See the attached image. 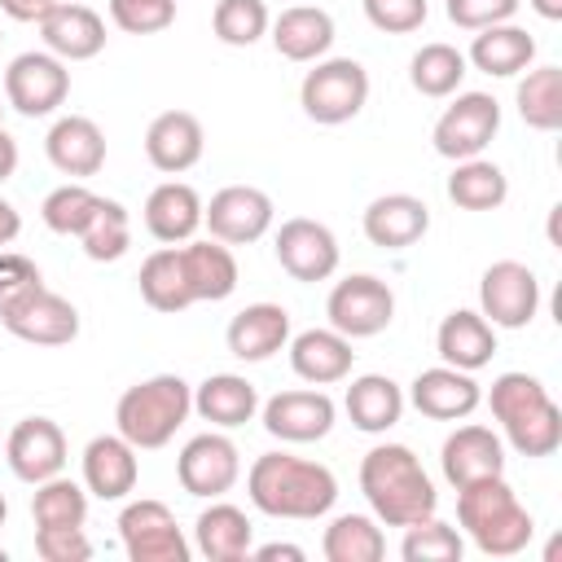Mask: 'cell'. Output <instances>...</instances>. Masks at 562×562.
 <instances>
[{"label": "cell", "instance_id": "cell-22", "mask_svg": "<svg viewBox=\"0 0 562 562\" xmlns=\"http://www.w3.org/2000/svg\"><path fill=\"white\" fill-rule=\"evenodd\" d=\"M44 154L53 171L70 180H88L105 167V132L88 114H61L44 136Z\"/></svg>", "mask_w": 562, "mask_h": 562}, {"label": "cell", "instance_id": "cell-51", "mask_svg": "<svg viewBox=\"0 0 562 562\" xmlns=\"http://www.w3.org/2000/svg\"><path fill=\"white\" fill-rule=\"evenodd\" d=\"M250 558H255V562H277V558H285V562H303L307 553H303L299 544H281V540H272V544L250 549Z\"/></svg>", "mask_w": 562, "mask_h": 562}, {"label": "cell", "instance_id": "cell-27", "mask_svg": "<svg viewBox=\"0 0 562 562\" xmlns=\"http://www.w3.org/2000/svg\"><path fill=\"white\" fill-rule=\"evenodd\" d=\"M145 228L162 246H184L202 228V193L184 180H162L145 198Z\"/></svg>", "mask_w": 562, "mask_h": 562}, {"label": "cell", "instance_id": "cell-39", "mask_svg": "<svg viewBox=\"0 0 562 562\" xmlns=\"http://www.w3.org/2000/svg\"><path fill=\"white\" fill-rule=\"evenodd\" d=\"M518 119L536 132L562 127V70L558 66H527V75L514 88Z\"/></svg>", "mask_w": 562, "mask_h": 562}, {"label": "cell", "instance_id": "cell-30", "mask_svg": "<svg viewBox=\"0 0 562 562\" xmlns=\"http://www.w3.org/2000/svg\"><path fill=\"white\" fill-rule=\"evenodd\" d=\"M180 268H184V281H189L193 303H224L237 290V281H241V268H237L233 246H224L215 237L184 241L180 246Z\"/></svg>", "mask_w": 562, "mask_h": 562}, {"label": "cell", "instance_id": "cell-1", "mask_svg": "<svg viewBox=\"0 0 562 562\" xmlns=\"http://www.w3.org/2000/svg\"><path fill=\"white\" fill-rule=\"evenodd\" d=\"M246 496L268 518L312 522L325 518L338 501V479L329 465L294 457V452H263L246 470Z\"/></svg>", "mask_w": 562, "mask_h": 562}, {"label": "cell", "instance_id": "cell-49", "mask_svg": "<svg viewBox=\"0 0 562 562\" xmlns=\"http://www.w3.org/2000/svg\"><path fill=\"white\" fill-rule=\"evenodd\" d=\"M35 281H44L40 268H35V259H26V255H18V250H0V307H4L13 294H22L26 285H35Z\"/></svg>", "mask_w": 562, "mask_h": 562}, {"label": "cell", "instance_id": "cell-50", "mask_svg": "<svg viewBox=\"0 0 562 562\" xmlns=\"http://www.w3.org/2000/svg\"><path fill=\"white\" fill-rule=\"evenodd\" d=\"M57 4H61V0H0V13L13 18V22H35V26H40Z\"/></svg>", "mask_w": 562, "mask_h": 562}, {"label": "cell", "instance_id": "cell-18", "mask_svg": "<svg viewBox=\"0 0 562 562\" xmlns=\"http://www.w3.org/2000/svg\"><path fill=\"white\" fill-rule=\"evenodd\" d=\"M422 417L430 422H465L479 404H483V386L474 382V373L465 369H452V364H435V369H422L413 382H408V395H404Z\"/></svg>", "mask_w": 562, "mask_h": 562}, {"label": "cell", "instance_id": "cell-4", "mask_svg": "<svg viewBox=\"0 0 562 562\" xmlns=\"http://www.w3.org/2000/svg\"><path fill=\"white\" fill-rule=\"evenodd\" d=\"M457 522L470 536V544L487 558H514L536 536V518L505 483V474L457 487Z\"/></svg>", "mask_w": 562, "mask_h": 562}, {"label": "cell", "instance_id": "cell-34", "mask_svg": "<svg viewBox=\"0 0 562 562\" xmlns=\"http://www.w3.org/2000/svg\"><path fill=\"white\" fill-rule=\"evenodd\" d=\"M404 404H408L404 386L386 373H360V378H351V386L342 395V408H347L351 426L364 430V435H386L404 417Z\"/></svg>", "mask_w": 562, "mask_h": 562}, {"label": "cell", "instance_id": "cell-31", "mask_svg": "<svg viewBox=\"0 0 562 562\" xmlns=\"http://www.w3.org/2000/svg\"><path fill=\"white\" fill-rule=\"evenodd\" d=\"M193 549L206 562H241L255 549V522L246 518V509L215 496L193 522Z\"/></svg>", "mask_w": 562, "mask_h": 562}, {"label": "cell", "instance_id": "cell-17", "mask_svg": "<svg viewBox=\"0 0 562 562\" xmlns=\"http://www.w3.org/2000/svg\"><path fill=\"white\" fill-rule=\"evenodd\" d=\"M66 457H70V448H66V435H61V426L53 417H22L4 435V461H9L13 479H22L31 487L53 479V474H61Z\"/></svg>", "mask_w": 562, "mask_h": 562}, {"label": "cell", "instance_id": "cell-12", "mask_svg": "<svg viewBox=\"0 0 562 562\" xmlns=\"http://www.w3.org/2000/svg\"><path fill=\"white\" fill-rule=\"evenodd\" d=\"M325 316L338 334L356 338H373L395 321V294L382 277L373 272H351L342 281H334L329 299H325Z\"/></svg>", "mask_w": 562, "mask_h": 562}, {"label": "cell", "instance_id": "cell-37", "mask_svg": "<svg viewBox=\"0 0 562 562\" xmlns=\"http://www.w3.org/2000/svg\"><path fill=\"white\" fill-rule=\"evenodd\" d=\"M470 75V61L457 44H443V40H430L422 44L413 57H408V83L430 97V101H443L461 88V79Z\"/></svg>", "mask_w": 562, "mask_h": 562}, {"label": "cell", "instance_id": "cell-20", "mask_svg": "<svg viewBox=\"0 0 562 562\" xmlns=\"http://www.w3.org/2000/svg\"><path fill=\"white\" fill-rule=\"evenodd\" d=\"M202 149H206V132H202V119L189 110H162L145 127V158L162 176H180V171L198 167Z\"/></svg>", "mask_w": 562, "mask_h": 562}, {"label": "cell", "instance_id": "cell-57", "mask_svg": "<svg viewBox=\"0 0 562 562\" xmlns=\"http://www.w3.org/2000/svg\"><path fill=\"white\" fill-rule=\"evenodd\" d=\"M0 119H4V101H0Z\"/></svg>", "mask_w": 562, "mask_h": 562}, {"label": "cell", "instance_id": "cell-6", "mask_svg": "<svg viewBox=\"0 0 562 562\" xmlns=\"http://www.w3.org/2000/svg\"><path fill=\"white\" fill-rule=\"evenodd\" d=\"M369 101V70L356 57H321L299 83V105L312 123L338 127L351 123Z\"/></svg>", "mask_w": 562, "mask_h": 562}, {"label": "cell", "instance_id": "cell-24", "mask_svg": "<svg viewBox=\"0 0 562 562\" xmlns=\"http://www.w3.org/2000/svg\"><path fill=\"white\" fill-rule=\"evenodd\" d=\"M285 347H290V369H294V378H303L307 386H334V382H347V378H351L356 351H351V338L338 334L334 325H325V329H303V334H294Z\"/></svg>", "mask_w": 562, "mask_h": 562}, {"label": "cell", "instance_id": "cell-13", "mask_svg": "<svg viewBox=\"0 0 562 562\" xmlns=\"http://www.w3.org/2000/svg\"><path fill=\"white\" fill-rule=\"evenodd\" d=\"M176 479H180V487H184L189 496L215 501V496L233 492V483L241 479V452H237V443H233L224 430L211 426V430L193 435V439L180 448V457H176Z\"/></svg>", "mask_w": 562, "mask_h": 562}, {"label": "cell", "instance_id": "cell-46", "mask_svg": "<svg viewBox=\"0 0 562 562\" xmlns=\"http://www.w3.org/2000/svg\"><path fill=\"white\" fill-rule=\"evenodd\" d=\"M360 4H364L369 26L382 35H413V31H422V22L430 13L426 0H360Z\"/></svg>", "mask_w": 562, "mask_h": 562}, {"label": "cell", "instance_id": "cell-25", "mask_svg": "<svg viewBox=\"0 0 562 562\" xmlns=\"http://www.w3.org/2000/svg\"><path fill=\"white\" fill-rule=\"evenodd\" d=\"M360 228H364V237H369L373 246H382V250H408V246H417V241L426 237V228H430V206H426L422 198H413V193H382V198H373V202L364 206Z\"/></svg>", "mask_w": 562, "mask_h": 562}, {"label": "cell", "instance_id": "cell-8", "mask_svg": "<svg viewBox=\"0 0 562 562\" xmlns=\"http://www.w3.org/2000/svg\"><path fill=\"white\" fill-rule=\"evenodd\" d=\"M66 97H70V70L48 48H31V53H18L9 61L4 105L18 110L22 119H48L66 105Z\"/></svg>", "mask_w": 562, "mask_h": 562}, {"label": "cell", "instance_id": "cell-41", "mask_svg": "<svg viewBox=\"0 0 562 562\" xmlns=\"http://www.w3.org/2000/svg\"><path fill=\"white\" fill-rule=\"evenodd\" d=\"M79 246H83V255H88L92 263H114V259H123L127 246H132V215H127V206L114 202V198H101L97 215H92L88 228L79 233Z\"/></svg>", "mask_w": 562, "mask_h": 562}, {"label": "cell", "instance_id": "cell-7", "mask_svg": "<svg viewBox=\"0 0 562 562\" xmlns=\"http://www.w3.org/2000/svg\"><path fill=\"white\" fill-rule=\"evenodd\" d=\"M0 325L22 338V342H35V347H66L79 338V307L48 290L44 281L26 285L22 294H13L4 307H0Z\"/></svg>", "mask_w": 562, "mask_h": 562}, {"label": "cell", "instance_id": "cell-40", "mask_svg": "<svg viewBox=\"0 0 562 562\" xmlns=\"http://www.w3.org/2000/svg\"><path fill=\"white\" fill-rule=\"evenodd\" d=\"M31 518H35V527H83L88 522V487L66 474L35 483Z\"/></svg>", "mask_w": 562, "mask_h": 562}, {"label": "cell", "instance_id": "cell-29", "mask_svg": "<svg viewBox=\"0 0 562 562\" xmlns=\"http://www.w3.org/2000/svg\"><path fill=\"white\" fill-rule=\"evenodd\" d=\"M268 35L285 61H321L334 48V18L321 4H290L272 18Z\"/></svg>", "mask_w": 562, "mask_h": 562}, {"label": "cell", "instance_id": "cell-3", "mask_svg": "<svg viewBox=\"0 0 562 562\" xmlns=\"http://www.w3.org/2000/svg\"><path fill=\"white\" fill-rule=\"evenodd\" d=\"M483 400H487L492 417L501 422V439L518 457L540 461V457H553L562 448V408L553 404L549 386L536 373L509 369V373L492 378Z\"/></svg>", "mask_w": 562, "mask_h": 562}, {"label": "cell", "instance_id": "cell-38", "mask_svg": "<svg viewBox=\"0 0 562 562\" xmlns=\"http://www.w3.org/2000/svg\"><path fill=\"white\" fill-rule=\"evenodd\" d=\"M325 562H378L386 553L382 522L373 514H338L321 536Z\"/></svg>", "mask_w": 562, "mask_h": 562}, {"label": "cell", "instance_id": "cell-5", "mask_svg": "<svg viewBox=\"0 0 562 562\" xmlns=\"http://www.w3.org/2000/svg\"><path fill=\"white\" fill-rule=\"evenodd\" d=\"M189 413H193V386L180 373H154L119 395L114 430L136 452H154L176 439V430L189 422Z\"/></svg>", "mask_w": 562, "mask_h": 562}, {"label": "cell", "instance_id": "cell-23", "mask_svg": "<svg viewBox=\"0 0 562 562\" xmlns=\"http://www.w3.org/2000/svg\"><path fill=\"white\" fill-rule=\"evenodd\" d=\"M228 356H237L241 364H263L277 351H285L290 342V312L281 303H246L228 329H224Z\"/></svg>", "mask_w": 562, "mask_h": 562}, {"label": "cell", "instance_id": "cell-35", "mask_svg": "<svg viewBox=\"0 0 562 562\" xmlns=\"http://www.w3.org/2000/svg\"><path fill=\"white\" fill-rule=\"evenodd\" d=\"M509 198V176L492 158H461L448 176V202L457 211H496Z\"/></svg>", "mask_w": 562, "mask_h": 562}, {"label": "cell", "instance_id": "cell-45", "mask_svg": "<svg viewBox=\"0 0 562 562\" xmlns=\"http://www.w3.org/2000/svg\"><path fill=\"white\" fill-rule=\"evenodd\" d=\"M110 22L127 35H158L176 22V0H110Z\"/></svg>", "mask_w": 562, "mask_h": 562}, {"label": "cell", "instance_id": "cell-10", "mask_svg": "<svg viewBox=\"0 0 562 562\" xmlns=\"http://www.w3.org/2000/svg\"><path fill=\"white\" fill-rule=\"evenodd\" d=\"M119 540L132 562H189L193 558V544L184 540L176 514L154 496H136L119 509Z\"/></svg>", "mask_w": 562, "mask_h": 562}, {"label": "cell", "instance_id": "cell-2", "mask_svg": "<svg viewBox=\"0 0 562 562\" xmlns=\"http://www.w3.org/2000/svg\"><path fill=\"white\" fill-rule=\"evenodd\" d=\"M360 492L382 527H408L439 509V492L408 443H373L360 457Z\"/></svg>", "mask_w": 562, "mask_h": 562}, {"label": "cell", "instance_id": "cell-32", "mask_svg": "<svg viewBox=\"0 0 562 562\" xmlns=\"http://www.w3.org/2000/svg\"><path fill=\"white\" fill-rule=\"evenodd\" d=\"M193 413L202 422H211L215 430H237L246 422H255L259 413V391L250 378L241 373H211L193 386Z\"/></svg>", "mask_w": 562, "mask_h": 562}, {"label": "cell", "instance_id": "cell-59", "mask_svg": "<svg viewBox=\"0 0 562 562\" xmlns=\"http://www.w3.org/2000/svg\"><path fill=\"white\" fill-rule=\"evenodd\" d=\"M0 40H4V35H0Z\"/></svg>", "mask_w": 562, "mask_h": 562}, {"label": "cell", "instance_id": "cell-43", "mask_svg": "<svg viewBox=\"0 0 562 562\" xmlns=\"http://www.w3.org/2000/svg\"><path fill=\"white\" fill-rule=\"evenodd\" d=\"M400 553H404V562H461L465 540H461V531L452 522L430 514V518H417V522L404 527Z\"/></svg>", "mask_w": 562, "mask_h": 562}, {"label": "cell", "instance_id": "cell-53", "mask_svg": "<svg viewBox=\"0 0 562 562\" xmlns=\"http://www.w3.org/2000/svg\"><path fill=\"white\" fill-rule=\"evenodd\" d=\"M18 171V140L4 132V123H0V184L9 180Z\"/></svg>", "mask_w": 562, "mask_h": 562}, {"label": "cell", "instance_id": "cell-54", "mask_svg": "<svg viewBox=\"0 0 562 562\" xmlns=\"http://www.w3.org/2000/svg\"><path fill=\"white\" fill-rule=\"evenodd\" d=\"M544 22H562V0H527Z\"/></svg>", "mask_w": 562, "mask_h": 562}, {"label": "cell", "instance_id": "cell-14", "mask_svg": "<svg viewBox=\"0 0 562 562\" xmlns=\"http://www.w3.org/2000/svg\"><path fill=\"white\" fill-rule=\"evenodd\" d=\"M272 255H277L281 272H290V277L303 281V285L329 281V277L338 272V259H342L334 228L321 224V220H307V215H294V220H285V224L277 228Z\"/></svg>", "mask_w": 562, "mask_h": 562}, {"label": "cell", "instance_id": "cell-21", "mask_svg": "<svg viewBox=\"0 0 562 562\" xmlns=\"http://www.w3.org/2000/svg\"><path fill=\"white\" fill-rule=\"evenodd\" d=\"M140 483V457L136 448L114 430V435H97L83 448V487L97 501H127Z\"/></svg>", "mask_w": 562, "mask_h": 562}, {"label": "cell", "instance_id": "cell-44", "mask_svg": "<svg viewBox=\"0 0 562 562\" xmlns=\"http://www.w3.org/2000/svg\"><path fill=\"white\" fill-rule=\"evenodd\" d=\"M272 26V13L263 0H220L215 13H211V31L220 44L228 48H250L268 35Z\"/></svg>", "mask_w": 562, "mask_h": 562}, {"label": "cell", "instance_id": "cell-52", "mask_svg": "<svg viewBox=\"0 0 562 562\" xmlns=\"http://www.w3.org/2000/svg\"><path fill=\"white\" fill-rule=\"evenodd\" d=\"M18 233H22V215H18V206L9 198H0V250L9 241H18Z\"/></svg>", "mask_w": 562, "mask_h": 562}, {"label": "cell", "instance_id": "cell-28", "mask_svg": "<svg viewBox=\"0 0 562 562\" xmlns=\"http://www.w3.org/2000/svg\"><path fill=\"white\" fill-rule=\"evenodd\" d=\"M435 351L443 364L452 369H465V373H479L483 364H492L496 356V329L483 321V312L474 307H452L439 329H435Z\"/></svg>", "mask_w": 562, "mask_h": 562}, {"label": "cell", "instance_id": "cell-15", "mask_svg": "<svg viewBox=\"0 0 562 562\" xmlns=\"http://www.w3.org/2000/svg\"><path fill=\"white\" fill-rule=\"evenodd\" d=\"M272 220H277V206L255 184H224L220 193H211V202H202V224L224 246H250V241H259L272 228Z\"/></svg>", "mask_w": 562, "mask_h": 562}, {"label": "cell", "instance_id": "cell-55", "mask_svg": "<svg viewBox=\"0 0 562 562\" xmlns=\"http://www.w3.org/2000/svg\"><path fill=\"white\" fill-rule=\"evenodd\" d=\"M4 518H9V501H4V492H0V527H4Z\"/></svg>", "mask_w": 562, "mask_h": 562}, {"label": "cell", "instance_id": "cell-48", "mask_svg": "<svg viewBox=\"0 0 562 562\" xmlns=\"http://www.w3.org/2000/svg\"><path fill=\"white\" fill-rule=\"evenodd\" d=\"M35 553L44 562H88L92 540L83 536V527H35Z\"/></svg>", "mask_w": 562, "mask_h": 562}, {"label": "cell", "instance_id": "cell-47", "mask_svg": "<svg viewBox=\"0 0 562 562\" xmlns=\"http://www.w3.org/2000/svg\"><path fill=\"white\" fill-rule=\"evenodd\" d=\"M518 4L522 0H448L443 13L461 31H483V26H496V22H514Z\"/></svg>", "mask_w": 562, "mask_h": 562}, {"label": "cell", "instance_id": "cell-16", "mask_svg": "<svg viewBox=\"0 0 562 562\" xmlns=\"http://www.w3.org/2000/svg\"><path fill=\"white\" fill-rule=\"evenodd\" d=\"M338 404L321 391V386H294V391H277L272 400L259 404V422L272 439L281 443H316L334 430Z\"/></svg>", "mask_w": 562, "mask_h": 562}, {"label": "cell", "instance_id": "cell-36", "mask_svg": "<svg viewBox=\"0 0 562 562\" xmlns=\"http://www.w3.org/2000/svg\"><path fill=\"white\" fill-rule=\"evenodd\" d=\"M136 285H140V299L154 307V312H184L193 307V294H189V281H184V268H180V246H158L154 255H145L140 272H136Z\"/></svg>", "mask_w": 562, "mask_h": 562}, {"label": "cell", "instance_id": "cell-56", "mask_svg": "<svg viewBox=\"0 0 562 562\" xmlns=\"http://www.w3.org/2000/svg\"><path fill=\"white\" fill-rule=\"evenodd\" d=\"M0 562H9V549H4V544H0Z\"/></svg>", "mask_w": 562, "mask_h": 562}, {"label": "cell", "instance_id": "cell-9", "mask_svg": "<svg viewBox=\"0 0 562 562\" xmlns=\"http://www.w3.org/2000/svg\"><path fill=\"white\" fill-rule=\"evenodd\" d=\"M496 132H501V101L492 92H457L435 119L430 145L439 158L461 162V158H479Z\"/></svg>", "mask_w": 562, "mask_h": 562}, {"label": "cell", "instance_id": "cell-26", "mask_svg": "<svg viewBox=\"0 0 562 562\" xmlns=\"http://www.w3.org/2000/svg\"><path fill=\"white\" fill-rule=\"evenodd\" d=\"M40 35H44V48L53 57H61L66 66L70 61H92L105 48V18L88 4H79V0H61L40 22Z\"/></svg>", "mask_w": 562, "mask_h": 562}, {"label": "cell", "instance_id": "cell-58", "mask_svg": "<svg viewBox=\"0 0 562 562\" xmlns=\"http://www.w3.org/2000/svg\"><path fill=\"white\" fill-rule=\"evenodd\" d=\"M0 448H4V439H0Z\"/></svg>", "mask_w": 562, "mask_h": 562}, {"label": "cell", "instance_id": "cell-11", "mask_svg": "<svg viewBox=\"0 0 562 562\" xmlns=\"http://www.w3.org/2000/svg\"><path fill=\"white\" fill-rule=\"evenodd\" d=\"M479 312L492 329H527L540 312V281L518 259H496L479 277Z\"/></svg>", "mask_w": 562, "mask_h": 562}, {"label": "cell", "instance_id": "cell-42", "mask_svg": "<svg viewBox=\"0 0 562 562\" xmlns=\"http://www.w3.org/2000/svg\"><path fill=\"white\" fill-rule=\"evenodd\" d=\"M97 206H101V193H92L83 180H66L40 202V220L57 237H79L88 228V220L97 215Z\"/></svg>", "mask_w": 562, "mask_h": 562}, {"label": "cell", "instance_id": "cell-33", "mask_svg": "<svg viewBox=\"0 0 562 562\" xmlns=\"http://www.w3.org/2000/svg\"><path fill=\"white\" fill-rule=\"evenodd\" d=\"M465 61L492 79H514L536 61V40H531V31H522L514 22H496V26L474 31Z\"/></svg>", "mask_w": 562, "mask_h": 562}, {"label": "cell", "instance_id": "cell-19", "mask_svg": "<svg viewBox=\"0 0 562 562\" xmlns=\"http://www.w3.org/2000/svg\"><path fill=\"white\" fill-rule=\"evenodd\" d=\"M439 470L448 487H465L492 474H505V439L492 426H457L439 448Z\"/></svg>", "mask_w": 562, "mask_h": 562}]
</instances>
